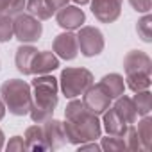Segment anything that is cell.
Here are the masks:
<instances>
[{
  "label": "cell",
  "instance_id": "4dcf8cb0",
  "mask_svg": "<svg viewBox=\"0 0 152 152\" xmlns=\"http://www.w3.org/2000/svg\"><path fill=\"white\" fill-rule=\"evenodd\" d=\"M77 147H79V150H95V152L102 150L97 141H86V143H81V145H77Z\"/></svg>",
  "mask_w": 152,
  "mask_h": 152
},
{
  "label": "cell",
  "instance_id": "5bb4252c",
  "mask_svg": "<svg viewBox=\"0 0 152 152\" xmlns=\"http://www.w3.org/2000/svg\"><path fill=\"white\" fill-rule=\"evenodd\" d=\"M38 48L32 47V43H22L18 48H16V54H15V64H16V70L23 75H31V64H32V59L36 56Z\"/></svg>",
  "mask_w": 152,
  "mask_h": 152
},
{
  "label": "cell",
  "instance_id": "9c48e42d",
  "mask_svg": "<svg viewBox=\"0 0 152 152\" xmlns=\"http://www.w3.org/2000/svg\"><path fill=\"white\" fill-rule=\"evenodd\" d=\"M52 50L57 57L64 61H72L77 57L79 54V43H77V34H73L72 31L61 32L54 38L52 41Z\"/></svg>",
  "mask_w": 152,
  "mask_h": 152
},
{
  "label": "cell",
  "instance_id": "7a4b0ae2",
  "mask_svg": "<svg viewBox=\"0 0 152 152\" xmlns=\"http://www.w3.org/2000/svg\"><path fill=\"white\" fill-rule=\"evenodd\" d=\"M32 91V106L29 111V116L34 124H43L48 118H52L54 109L59 102V81L50 73L36 75L31 83Z\"/></svg>",
  "mask_w": 152,
  "mask_h": 152
},
{
  "label": "cell",
  "instance_id": "836d02e7",
  "mask_svg": "<svg viewBox=\"0 0 152 152\" xmlns=\"http://www.w3.org/2000/svg\"><path fill=\"white\" fill-rule=\"evenodd\" d=\"M77 6H86V4H90V0H73Z\"/></svg>",
  "mask_w": 152,
  "mask_h": 152
},
{
  "label": "cell",
  "instance_id": "d6986e66",
  "mask_svg": "<svg viewBox=\"0 0 152 152\" xmlns=\"http://www.w3.org/2000/svg\"><path fill=\"white\" fill-rule=\"evenodd\" d=\"M25 11H27L29 15H32L34 18H38L39 22L50 20L52 15H54V11H52L50 6L47 4V0H27Z\"/></svg>",
  "mask_w": 152,
  "mask_h": 152
},
{
  "label": "cell",
  "instance_id": "f1b7e54d",
  "mask_svg": "<svg viewBox=\"0 0 152 152\" xmlns=\"http://www.w3.org/2000/svg\"><path fill=\"white\" fill-rule=\"evenodd\" d=\"M129 4H131V7L134 11H138L141 15L150 13V9H152V2H150V0H129Z\"/></svg>",
  "mask_w": 152,
  "mask_h": 152
},
{
  "label": "cell",
  "instance_id": "52a82bcc",
  "mask_svg": "<svg viewBox=\"0 0 152 152\" xmlns=\"http://www.w3.org/2000/svg\"><path fill=\"white\" fill-rule=\"evenodd\" d=\"M91 15L100 23H113L122 15L124 0H90Z\"/></svg>",
  "mask_w": 152,
  "mask_h": 152
},
{
  "label": "cell",
  "instance_id": "5b68a950",
  "mask_svg": "<svg viewBox=\"0 0 152 152\" xmlns=\"http://www.w3.org/2000/svg\"><path fill=\"white\" fill-rule=\"evenodd\" d=\"M15 38L20 43H36L43 34V23L29 13H20L13 18Z\"/></svg>",
  "mask_w": 152,
  "mask_h": 152
},
{
  "label": "cell",
  "instance_id": "ba28073f",
  "mask_svg": "<svg viewBox=\"0 0 152 152\" xmlns=\"http://www.w3.org/2000/svg\"><path fill=\"white\" fill-rule=\"evenodd\" d=\"M111 102L113 100L109 99V95L99 84H95V83L83 93V104H84V107L90 113L97 115V116H100L107 107H111Z\"/></svg>",
  "mask_w": 152,
  "mask_h": 152
},
{
  "label": "cell",
  "instance_id": "6da1fadb",
  "mask_svg": "<svg viewBox=\"0 0 152 152\" xmlns=\"http://www.w3.org/2000/svg\"><path fill=\"white\" fill-rule=\"evenodd\" d=\"M64 134L66 141L72 145H81L86 141H97L102 136V122L97 115L90 113L83 100L77 97L70 99V102L64 107Z\"/></svg>",
  "mask_w": 152,
  "mask_h": 152
},
{
  "label": "cell",
  "instance_id": "e575fe53",
  "mask_svg": "<svg viewBox=\"0 0 152 152\" xmlns=\"http://www.w3.org/2000/svg\"><path fill=\"white\" fill-rule=\"evenodd\" d=\"M0 68H2V66H0Z\"/></svg>",
  "mask_w": 152,
  "mask_h": 152
},
{
  "label": "cell",
  "instance_id": "30bf717a",
  "mask_svg": "<svg viewBox=\"0 0 152 152\" xmlns=\"http://www.w3.org/2000/svg\"><path fill=\"white\" fill-rule=\"evenodd\" d=\"M56 22L64 31H77L86 23V15L79 6H64L56 11Z\"/></svg>",
  "mask_w": 152,
  "mask_h": 152
},
{
  "label": "cell",
  "instance_id": "2e32d148",
  "mask_svg": "<svg viewBox=\"0 0 152 152\" xmlns=\"http://www.w3.org/2000/svg\"><path fill=\"white\" fill-rule=\"evenodd\" d=\"M102 129H104L107 134L124 136V134H125V129H127V124L118 116V113H116L113 107H107V109L102 113Z\"/></svg>",
  "mask_w": 152,
  "mask_h": 152
},
{
  "label": "cell",
  "instance_id": "7c38bea8",
  "mask_svg": "<svg viewBox=\"0 0 152 152\" xmlns=\"http://www.w3.org/2000/svg\"><path fill=\"white\" fill-rule=\"evenodd\" d=\"M57 68H59V57L52 50H38L31 64V75L52 73Z\"/></svg>",
  "mask_w": 152,
  "mask_h": 152
},
{
  "label": "cell",
  "instance_id": "83f0119b",
  "mask_svg": "<svg viewBox=\"0 0 152 152\" xmlns=\"http://www.w3.org/2000/svg\"><path fill=\"white\" fill-rule=\"evenodd\" d=\"M4 147H6L7 152H23V150H27L25 140H23L22 136H13V138H9V143L4 145Z\"/></svg>",
  "mask_w": 152,
  "mask_h": 152
},
{
  "label": "cell",
  "instance_id": "cb8c5ba5",
  "mask_svg": "<svg viewBox=\"0 0 152 152\" xmlns=\"http://www.w3.org/2000/svg\"><path fill=\"white\" fill-rule=\"evenodd\" d=\"M136 32L141 38V41H145V43L152 41V16H150V13H145V16L138 20Z\"/></svg>",
  "mask_w": 152,
  "mask_h": 152
},
{
  "label": "cell",
  "instance_id": "e0dca14e",
  "mask_svg": "<svg viewBox=\"0 0 152 152\" xmlns=\"http://www.w3.org/2000/svg\"><path fill=\"white\" fill-rule=\"evenodd\" d=\"M111 107L118 113V116H120L127 125H129V124H136V120H138V113H136L134 102H132V99L127 97L125 93L120 95L118 99H115V104H113Z\"/></svg>",
  "mask_w": 152,
  "mask_h": 152
},
{
  "label": "cell",
  "instance_id": "277c9868",
  "mask_svg": "<svg viewBox=\"0 0 152 152\" xmlns=\"http://www.w3.org/2000/svg\"><path fill=\"white\" fill-rule=\"evenodd\" d=\"M57 81H59V88H61L63 95L66 99H75V97H81L95 83V77L88 68L72 66V68H64L61 72V77Z\"/></svg>",
  "mask_w": 152,
  "mask_h": 152
},
{
  "label": "cell",
  "instance_id": "8fae6325",
  "mask_svg": "<svg viewBox=\"0 0 152 152\" xmlns=\"http://www.w3.org/2000/svg\"><path fill=\"white\" fill-rule=\"evenodd\" d=\"M125 73H152V59L143 50H131L124 57Z\"/></svg>",
  "mask_w": 152,
  "mask_h": 152
},
{
  "label": "cell",
  "instance_id": "ac0fdd59",
  "mask_svg": "<svg viewBox=\"0 0 152 152\" xmlns=\"http://www.w3.org/2000/svg\"><path fill=\"white\" fill-rule=\"evenodd\" d=\"M23 140H25L27 150H48V145H47V140H45L43 124H34V125L27 127Z\"/></svg>",
  "mask_w": 152,
  "mask_h": 152
},
{
  "label": "cell",
  "instance_id": "9a60e30c",
  "mask_svg": "<svg viewBox=\"0 0 152 152\" xmlns=\"http://www.w3.org/2000/svg\"><path fill=\"white\" fill-rule=\"evenodd\" d=\"M99 86L109 95L111 100H115V99H118L120 95L125 93V81H124V75H120V73L104 75L100 79V83H99Z\"/></svg>",
  "mask_w": 152,
  "mask_h": 152
},
{
  "label": "cell",
  "instance_id": "3957f363",
  "mask_svg": "<svg viewBox=\"0 0 152 152\" xmlns=\"http://www.w3.org/2000/svg\"><path fill=\"white\" fill-rule=\"evenodd\" d=\"M0 97H2L6 109H9L15 116H25L32 106V91L31 84L22 79H7L0 86Z\"/></svg>",
  "mask_w": 152,
  "mask_h": 152
},
{
  "label": "cell",
  "instance_id": "d6a6232c",
  "mask_svg": "<svg viewBox=\"0 0 152 152\" xmlns=\"http://www.w3.org/2000/svg\"><path fill=\"white\" fill-rule=\"evenodd\" d=\"M4 145H6V134H4L2 129H0V150L4 148Z\"/></svg>",
  "mask_w": 152,
  "mask_h": 152
},
{
  "label": "cell",
  "instance_id": "d4e9b609",
  "mask_svg": "<svg viewBox=\"0 0 152 152\" xmlns=\"http://www.w3.org/2000/svg\"><path fill=\"white\" fill-rule=\"evenodd\" d=\"M102 138V136H100ZM100 148L102 150H107V152H120V150H127L125 148V141H124V136H113V134H107L106 138L100 140Z\"/></svg>",
  "mask_w": 152,
  "mask_h": 152
},
{
  "label": "cell",
  "instance_id": "f546056e",
  "mask_svg": "<svg viewBox=\"0 0 152 152\" xmlns=\"http://www.w3.org/2000/svg\"><path fill=\"white\" fill-rule=\"evenodd\" d=\"M68 2L70 0H47V4L50 6V9L56 13V11H59L61 7H64V6H68Z\"/></svg>",
  "mask_w": 152,
  "mask_h": 152
},
{
  "label": "cell",
  "instance_id": "484cf974",
  "mask_svg": "<svg viewBox=\"0 0 152 152\" xmlns=\"http://www.w3.org/2000/svg\"><path fill=\"white\" fill-rule=\"evenodd\" d=\"M15 38V29H13V18L7 15L0 16V43H7Z\"/></svg>",
  "mask_w": 152,
  "mask_h": 152
},
{
  "label": "cell",
  "instance_id": "8992f818",
  "mask_svg": "<svg viewBox=\"0 0 152 152\" xmlns=\"http://www.w3.org/2000/svg\"><path fill=\"white\" fill-rule=\"evenodd\" d=\"M77 43H79V52L84 57H95L104 50V34L100 29L91 27V25H83L77 32Z\"/></svg>",
  "mask_w": 152,
  "mask_h": 152
},
{
  "label": "cell",
  "instance_id": "4316f807",
  "mask_svg": "<svg viewBox=\"0 0 152 152\" xmlns=\"http://www.w3.org/2000/svg\"><path fill=\"white\" fill-rule=\"evenodd\" d=\"M124 141H125V148H127V150H143L134 124H129V125H127L125 134H124Z\"/></svg>",
  "mask_w": 152,
  "mask_h": 152
},
{
  "label": "cell",
  "instance_id": "4fadbf2b",
  "mask_svg": "<svg viewBox=\"0 0 152 152\" xmlns=\"http://www.w3.org/2000/svg\"><path fill=\"white\" fill-rule=\"evenodd\" d=\"M43 131H45V140L48 145V150H56L66 145V134H64V127L61 120L56 118H48L47 122H43Z\"/></svg>",
  "mask_w": 152,
  "mask_h": 152
},
{
  "label": "cell",
  "instance_id": "1f68e13d",
  "mask_svg": "<svg viewBox=\"0 0 152 152\" xmlns=\"http://www.w3.org/2000/svg\"><path fill=\"white\" fill-rule=\"evenodd\" d=\"M6 104H4V100H2V97H0V120H4V116H6Z\"/></svg>",
  "mask_w": 152,
  "mask_h": 152
},
{
  "label": "cell",
  "instance_id": "603a6c76",
  "mask_svg": "<svg viewBox=\"0 0 152 152\" xmlns=\"http://www.w3.org/2000/svg\"><path fill=\"white\" fill-rule=\"evenodd\" d=\"M27 0H0V15H7L15 18L16 15L23 13Z\"/></svg>",
  "mask_w": 152,
  "mask_h": 152
},
{
  "label": "cell",
  "instance_id": "ffe728a7",
  "mask_svg": "<svg viewBox=\"0 0 152 152\" xmlns=\"http://www.w3.org/2000/svg\"><path fill=\"white\" fill-rule=\"evenodd\" d=\"M127 83V88L131 91H143V90H148L152 81H150V73H125V79Z\"/></svg>",
  "mask_w": 152,
  "mask_h": 152
},
{
  "label": "cell",
  "instance_id": "7402d4cb",
  "mask_svg": "<svg viewBox=\"0 0 152 152\" xmlns=\"http://www.w3.org/2000/svg\"><path fill=\"white\" fill-rule=\"evenodd\" d=\"M132 102H134V107H136L138 116L150 115V109H152V95H150L148 90L136 91V95L132 97Z\"/></svg>",
  "mask_w": 152,
  "mask_h": 152
},
{
  "label": "cell",
  "instance_id": "44dd1931",
  "mask_svg": "<svg viewBox=\"0 0 152 152\" xmlns=\"http://www.w3.org/2000/svg\"><path fill=\"white\" fill-rule=\"evenodd\" d=\"M136 132H138V138L141 141V148L143 150H150V143H152V118L148 115L141 116V120L138 122Z\"/></svg>",
  "mask_w": 152,
  "mask_h": 152
}]
</instances>
